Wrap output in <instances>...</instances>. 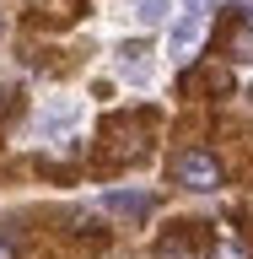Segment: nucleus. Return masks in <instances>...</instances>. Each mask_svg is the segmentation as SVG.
Listing matches in <instances>:
<instances>
[{"label": "nucleus", "mask_w": 253, "mask_h": 259, "mask_svg": "<svg viewBox=\"0 0 253 259\" xmlns=\"http://www.w3.org/2000/svg\"><path fill=\"white\" fill-rule=\"evenodd\" d=\"M173 178L183 184V189H194V194H210L216 184H221V162L210 157V151H199V146H189V151L173 157Z\"/></svg>", "instance_id": "f257e3e1"}, {"label": "nucleus", "mask_w": 253, "mask_h": 259, "mask_svg": "<svg viewBox=\"0 0 253 259\" xmlns=\"http://www.w3.org/2000/svg\"><path fill=\"white\" fill-rule=\"evenodd\" d=\"M76 124H81V103L76 97H48L43 113H38V135H43V141H65Z\"/></svg>", "instance_id": "f03ea898"}, {"label": "nucleus", "mask_w": 253, "mask_h": 259, "mask_svg": "<svg viewBox=\"0 0 253 259\" xmlns=\"http://www.w3.org/2000/svg\"><path fill=\"white\" fill-rule=\"evenodd\" d=\"M199 44H205V16H178L173 32H167V54H173V65H189L194 54H199Z\"/></svg>", "instance_id": "7ed1b4c3"}, {"label": "nucleus", "mask_w": 253, "mask_h": 259, "mask_svg": "<svg viewBox=\"0 0 253 259\" xmlns=\"http://www.w3.org/2000/svg\"><path fill=\"white\" fill-rule=\"evenodd\" d=\"M103 210H113V216H145V210H151V194H140V189H113V194H103Z\"/></svg>", "instance_id": "20e7f679"}, {"label": "nucleus", "mask_w": 253, "mask_h": 259, "mask_svg": "<svg viewBox=\"0 0 253 259\" xmlns=\"http://www.w3.org/2000/svg\"><path fill=\"white\" fill-rule=\"evenodd\" d=\"M145 54H151V49H145V44H124V49H119V76H124V81H135V87H140V81L151 76V65H145Z\"/></svg>", "instance_id": "39448f33"}, {"label": "nucleus", "mask_w": 253, "mask_h": 259, "mask_svg": "<svg viewBox=\"0 0 253 259\" xmlns=\"http://www.w3.org/2000/svg\"><path fill=\"white\" fill-rule=\"evenodd\" d=\"M129 11H135V22H140V27H162V22H167V11H173V0H129Z\"/></svg>", "instance_id": "423d86ee"}, {"label": "nucleus", "mask_w": 253, "mask_h": 259, "mask_svg": "<svg viewBox=\"0 0 253 259\" xmlns=\"http://www.w3.org/2000/svg\"><path fill=\"white\" fill-rule=\"evenodd\" d=\"M232 49H237V54H253V32H237V38H232Z\"/></svg>", "instance_id": "0eeeda50"}, {"label": "nucleus", "mask_w": 253, "mask_h": 259, "mask_svg": "<svg viewBox=\"0 0 253 259\" xmlns=\"http://www.w3.org/2000/svg\"><path fill=\"white\" fill-rule=\"evenodd\" d=\"M183 16H205V0H183Z\"/></svg>", "instance_id": "6e6552de"}, {"label": "nucleus", "mask_w": 253, "mask_h": 259, "mask_svg": "<svg viewBox=\"0 0 253 259\" xmlns=\"http://www.w3.org/2000/svg\"><path fill=\"white\" fill-rule=\"evenodd\" d=\"M0 259H11V243H6V238H0Z\"/></svg>", "instance_id": "1a4fd4ad"}, {"label": "nucleus", "mask_w": 253, "mask_h": 259, "mask_svg": "<svg viewBox=\"0 0 253 259\" xmlns=\"http://www.w3.org/2000/svg\"><path fill=\"white\" fill-rule=\"evenodd\" d=\"M242 16H248V22H253V0H248V6H242Z\"/></svg>", "instance_id": "9d476101"}]
</instances>
